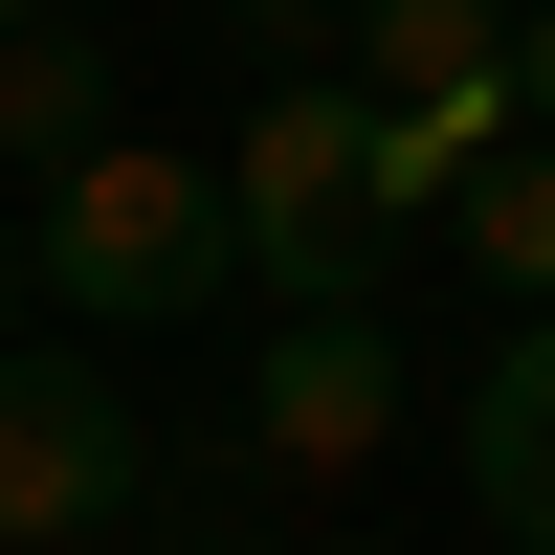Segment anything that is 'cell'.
<instances>
[{
  "label": "cell",
  "instance_id": "cell-2",
  "mask_svg": "<svg viewBox=\"0 0 555 555\" xmlns=\"http://www.w3.org/2000/svg\"><path fill=\"white\" fill-rule=\"evenodd\" d=\"M23 289H67L89 334H156V311H222L245 289V201L222 156H156V133H89L23 222Z\"/></svg>",
  "mask_w": 555,
  "mask_h": 555
},
{
  "label": "cell",
  "instance_id": "cell-1",
  "mask_svg": "<svg viewBox=\"0 0 555 555\" xmlns=\"http://www.w3.org/2000/svg\"><path fill=\"white\" fill-rule=\"evenodd\" d=\"M222 201H245V289L267 311H378L423 178H400V112H378V89L289 67V89H245V133H222Z\"/></svg>",
  "mask_w": 555,
  "mask_h": 555
},
{
  "label": "cell",
  "instance_id": "cell-8",
  "mask_svg": "<svg viewBox=\"0 0 555 555\" xmlns=\"http://www.w3.org/2000/svg\"><path fill=\"white\" fill-rule=\"evenodd\" d=\"M444 222H467V267H489V289H555V133H512V156H489Z\"/></svg>",
  "mask_w": 555,
  "mask_h": 555
},
{
  "label": "cell",
  "instance_id": "cell-7",
  "mask_svg": "<svg viewBox=\"0 0 555 555\" xmlns=\"http://www.w3.org/2000/svg\"><path fill=\"white\" fill-rule=\"evenodd\" d=\"M89 133H112V44H89V23H0V156L67 178Z\"/></svg>",
  "mask_w": 555,
  "mask_h": 555
},
{
  "label": "cell",
  "instance_id": "cell-10",
  "mask_svg": "<svg viewBox=\"0 0 555 555\" xmlns=\"http://www.w3.org/2000/svg\"><path fill=\"white\" fill-rule=\"evenodd\" d=\"M0 23H44V0H0Z\"/></svg>",
  "mask_w": 555,
  "mask_h": 555
},
{
  "label": "cell",
  "instance_id": "cell-3",
  "mask_svg": "<svg viewBox=\"0 0 555 555\" xmlns=\"http://www.w3.org/2000/svg\"><path fill=\"white\" fill-rule=\"evenodd\" d=\"M133 489H156V444H133V400L89 378V356H0V555H89L133 512Z\"/></svg>",
  "mask_w": 555,
  "mask_h": 555
},
{
  "label": "cell",
  "instance_id": "cell-4",
  "mask_svg": "<svg viewBox=\"0 0 555 555\" xmlns=\"http://www.w3.org/2000/svg\"><path fill=\"white\" fill-rule=\"evenodd\" d=\"M245 444H267L289 489L378 467V444H400V334H378V311H267V356H245Z\"/></svg>",
  "mask_w": 555,
  "mask_h": 555
},
{
  "label": "cell",
  "instance_id": "cell-9",
  "mask_svg": "<svg viewBox=\"0 0 555 555\" xmlns=\"http://www.w3.org/2000/svg\"><path fill=\"white\" fill-rule=\"evenodd\" d=\"M512 112L555 133V0H533V23H512Z\"/></svg>",
  "mask_w": 555,
  "mask_h": 555
},
{
  "label": "cell",
  "instance_id": "cell-5",
  "mask_svg": "<svg viewBox=\"0 0 555 555\" xmlns=\"http://www.w3.org/2000/svg\"><path fill=\"white\" fill-rule=\"evenodd\" d=\"M356 89H378V112L533 133V112H512V0H356Z\"/></svg>",
  "mask_w": 555,
  "mask_h": 555
},
{
  "label": "cell",
  "instance_id": "cell-6",
  "mask_svg": "<svg viewBox=\"0 0 555 555\" xmlns=\"http://www.w3.org/2000/svg\"><path fill=\"white\" fill-rule=\"evenodd\" d=\"M467 512L512 555H555V311H512V356L467 378Z\"/></svg>",
  "mask_w": 555,
  "mask_h": 555
}]
</instances>
